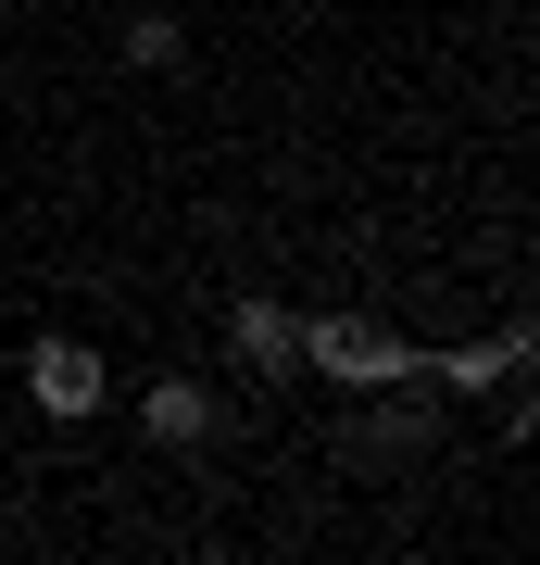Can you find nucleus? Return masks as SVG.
<instances>
[{
	"label": "nucleus",
	"mask_w": 540,
	"mask_h": 565,
	"mask_svg": "<svg viewBox=\"0 0 540 565\" xmlns=\"http://www.w3.org/2000/svg\"><path fill=\"white\" fill-rule=\"evenodd\" d=\"M289 364H315V377H340V390H390V377H415L427 352H415V340H390V327H364V315H315Z\"/></svg>",
	"instance_id": "f257e3e1"
},
{
	"label": "nucleus",
	"mask_w": 540,
	"mask_h": 565,
	"mask_svg": "<svg viewBox=\"0 0 540 565\" xmlns=\"http://www.w3.org/2000/svg\"><path fill=\"white\" fill-rule=\"evenodd\" d=\"M139 427H151V452H201L226 427V403H214V377H151L139 390Z\"/></svg>",
	"instance_id": "f03ea898"
},
{
	"label": "nucleus",
	"mask_w": 540,
	"mask_h": 565,
	"mask_svg": "<svg viewBox=\"0 0 540 565\" xmlns=\"http://www.w3.org/2000/svg\"><path fill=\"white\" fill-rule=\"evenodd\" d=\"M25 390H39V415H100V352L88 340H25Z\"/></svg>",
	"instance_id": "7ed1b4c3"
},
{
	"label": "nucleus",
	"mask_w": 540,
	"mask_h": 565,
	"mask_svg": "<svg viewBox=\"0 0 540 565\" xmlns=\"http://www.w3.org/2000/svg\"><path fill=\"white\" fill-rule=\"evenodd\" d=\"M226 352H240L252 377H289V352H301V315H289V302H264V289H252V302L226 315Z\"/></svg>",
	"instance_id": "20e7f679"
},
{
	"label": "nucleus",
	"mask_w": 540,
	"mask_h": 565,
	"mask_svg": "<svg viewBox=\"0 0 540 565\" xmlns=\"http://www.w3.org/2000/svg\"><path fill=\"white\" fill-rule=\"evenodd\" d=\"M126 76H177V13L139 0V25H126Z\"/></svg>",
	"instance_id": "39448f33"
}]
</instances>
